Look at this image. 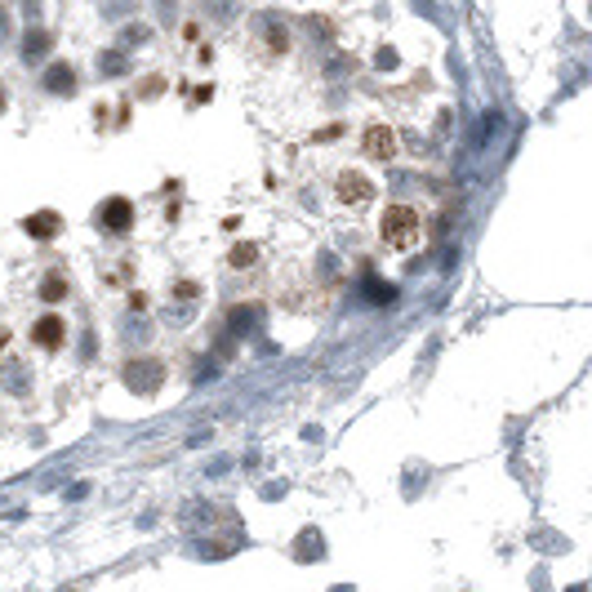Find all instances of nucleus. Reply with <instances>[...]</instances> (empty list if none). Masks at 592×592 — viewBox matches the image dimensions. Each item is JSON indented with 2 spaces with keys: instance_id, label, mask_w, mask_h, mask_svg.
<instances>
[{
  "instance_id": "1",
  "label": "nucleus",
  "mask_w": 592,
  "mask_h": 592,
  "mask_svg": "<svg viewBox=\"0 0 592 592\" xmlns=\"http://www.w3.org/2000/svg\"><path fill=\"white\" fill-rule=\"evenodd\" d=\"M419 232H423V223H419V210H414V205H387V210H383L379 236H383L392 249H410V245L419 241Z\"/></svg>"
},
{
  "instance_id": "2",
  "label": "nucleus",
  "mask_w": 592,
  "mask_h": 592,
  "mask_svg": "<svg viewBox=\"0 0 592 592\" xmlns=\"http://www.w3.org/2000/svg\"><path fill=\"white\" fill-rule=\"evenodd\" d=\"M125 383L134 387V392L151 397V392L165 383V365H161L156 357H134V361H125Z\"/></svg>"
},
{
  "instance_id": "3",
  "label": "nucleus",
  "mask_w": 592,
  "mask_h": 592,
  "mask_svg": "<svg viewBox=\"0 0 592 592\" xmlns=\"http://www.w3.org/2000/svg\"><path fill=\"white\" fill-rule=\"evenodd\" d=\"M94 223L103 227V232H112V236H125V232L134 227V200H125V196H107L103 205H98Z\"/></svg>"
},
{
  "instance_id": "4",
  "label": "nucleus",
  "mask_w": 592,
  "mask_h": 592,
  "mask_svg": "<svg viewBox=\"0 0 592 592\" xmlns=\"http://www.w3.org/2000/svg\"><path fill=\"white\" fill-rule=\"evenodd\" d=\"M334 192H338V200H343V205L365 210L370 200H375V183H370L361 169H343V174H338V183H334Z\"/></svg>"
},
{
  "instance_id": "5",
  "label": "nucleus",
  "mask_w": 592,
  "mask_h": 592,
  "mask_svg": "<svg viewBox=\"0 0 592 592\" xmlns=\"http://www.w3.org/2000/svg\"><path fill=\"white\" fill-rule=\"evenodd\" d=\"M365 156H375V161H392L397 156V129L392 125H365Z\"/></svg>"
},
{
  "instance_id": "6",
  "label": "nucleus",
  "mask_w": 592,
  "mask_h": 592,
  "mask_svg": "<svg viewBox=\"0 0 592 592\" xmlns=\"http://www.w3.org/2000/svg\"><path fill=\"white\" fill-rule=\"evenodd\" d=\"M63 338H67V325H63V316H58V312H45L36 325H31V343L45 348V352L63 348Z\"/></svg>"
},
{
  "instance_id": "7",
  "label": "nucleus",
  "mask_w": 592,
  "mask_h": 592,
  "mask_svg": "<svg viewBox=\"0 0 592 592\" xmlns=\"http://www.w3.org/2000/svg\"><path fill=\"white\" fill-rule=\"evenodd\" d=\"M23 232L31 236V241H54V236L63 232V214H54V210H41V214L23 218Z\"/></svg>"
},
{
  "instance_id": "8",
  "label": "nucleus",
  "mask_w": 592,
  "mask_h": 592,
  "mask_svg": "<svg viewBox=\"0 0 592 592\" xmlns=\"http://www.w3.org/2000/svg\"><path fill=\"white\" fill-rule=\"evenodd\" d=\"M45 90H49V94H72V90H76V67H72V63H54V67L45 72Z\"/></svg>"
},
{
  "instance_id": "9",
  "label": "nucleus",
  "mask_w": 592,
  "mask_h": 592,
  "mask_svg": "<svg viewBox=\"0 0 592 592\" xmlns=\"http://www.w3.org/2000/svg\"><path fill=\"white\" fill-rule=\"evenodd\" d=\"M67 298V276L63 272H45L41 281V303H63Z\"/></svg>"
},
{
  "instance_id": "10",
  "label": "nucleus",
  "mask_w": 592,
  "mask_h": 592,
  "mask_svg": "<svg viewBox=\"0 0 592 592\" xmlns=\"http://www.w3.org/2000/svg\"><path fill=\"white\" fill-rule=\"evenodd\" d=\"M49 45H54V36H49V31H31V36L23 41V58H27V63H31V58H41Z\"/></svg>"
},
{
  "instance_id": "11",
  "label": "nucleus",
  "mask_w": 592,
  "mask_h": 592,
  "mask_svg": "<svg viewBox=\"0 0 592 592\" xmlns=\"http://www.w3.org/2000/svg\"><path fill=\"white\" fill-rule=\"evenodd\" d=\"M254 259H259V245H249V241H245V245H232V254H227L232 267H249Z\"/></svg>"
},
{
  "instance_id": "12",
  "label": "nucleus",
  "mask_w": 592,
  "mask_h": 592,
  "mask_svg": "<svg viewBox=\"0 0 592 592\" xmlns=\"http://www.w3.org/2000/svg\"><path fill=\"white\" fill-rule=\"evenodd\" d=\"M379 67H397V54H392V49H379Z\"/></svg>"
},
{
  "instance_id": "13",
  "label": "nucleus",
  "mask_w": 592,
  "mask_h": 592,
  "mask_svg": "<svg viewBox=\"0 0 592 592\" xmlns=\"http://www.w3.org/2000/svg\"><path fill=\"white\" fill-rule=\"evenodd\" d=\"M0 112H5V85H0Z\"/></svg>"
}]
</instances>
